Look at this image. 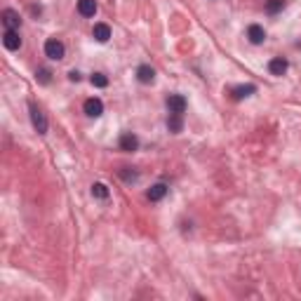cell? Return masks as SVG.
Listing matches in <instances>:
<instances>
[{"label":"cell","instance_id":"1","mask_svg":"<svg viewBox=\"0 0 301 301\" xmlns=\"http://www.w3.org/2000/svg\"><path fill=\"white\" fill-rule=\"evenodd\" d=\"M28 111H31V123H33V127H36V132L45 134L47 132V118H45V113L33 104V101L28 104Z\"/></svg>","mask_w":301,"mask_h":301},{"label":"cell","instance_id":"2","mask_svg":"<svg viewBox=\"0 0 301 301\" xmlns=\"http://www.w3.org/2000/svg\"><path fill=\"white\" fill-rule=\"evenodd\" d=\"M64 43L62 40H57V38H50L47 43H45V54L50 57V59H54V62H59V59H64Z\"/></svg>","mask_w":301,"mask_h":301},{"label":"cell","instance_id":"3","mask_svg":"<svg viewBox=\"0 0 301 301\" xmlns=\"http://www.w3.org/2000/svg\"><path fill=\"white\" fill-rule=\"evenodd\" d=\"M2 45H5V47H7V50H12V52H14V50H19V47H21V38H19V33L17 31H5V33H2Z\"/></svg>","mask_w":301,"mask_h":301},{"label":"cell","instance_id":"4","mask_svg":"<svg viewBox=\"0 0 301 301\" xmlns=\"http://www.w3.org/2000/svg\"><path fill=\"white\" fill-rule=\"evenodd\" d=\"M2 24H5V28H9V31H17V28L21 26V19H19V14L14 9H5V12H2Z\"/></svg>","mask_w":301,"mask_h":301},{"label":"cell","instance_id":"5","mask_svg":"<svg viewBox=\"0 0 301 301\" xmlns=\"http://www.w3.org/2000/svg\"><path fill=\"white\" fill-rule=\"evenodd\" d=\"M167 108L169 113H184L186 111V99L181 94H172V97H167Z\"/></svg>","mask_w":301,"mask_h":301},{"label":"cell","instance_id":"6","mask_svg":"<svg viewBox=\"0 0 301 301\" xmlns=\"http://www.w3.org/2000/svg\"><path fill=\"white\" fill-rule=\"evenodd\" d=\"M139 149V139L134 137L132 132H125L120 137V150H127V153H132V150Z\"/></svg>","mask_w":301,"mask_h":301},{"label":"cell","instance_id":"7","mask_svg":"<svg viewBox=\"0 0 301 301\" xmlns=\"http://www.w3.org/2000/svg\"><path fill=\"white\" fill-rule=\"evenodd\" d=\"M85 113L89 115V118H99V115L104 113V104H101V101H99V99H87V101H85Z\"/></svg>","mask_w":301,"mask_h":301},{"label":"cell","instance_id":"8","mask_svg":"<svg viewBox=\"0 0 301 301\" xmlns=\"http://www.w3.org/2000/svg\"><path fill=\"white\" fill-rule=\"evenodd\" d=\"M247 38H249V40H252L254 45H261V43L266 40V31L259 26V24H252V26L247 28Z\"/></svg>","mask_w":301,"mask_h":301},{"label":"cell","instance_id":"9","mask_svg":"<svg viewBox=\"0 0 301 301\" xmlns=\"http://www.w3.org/2000/svg\"><path fill=\"white\" fill-rule=\"evenodd\" d=\"M137 78H139V82L149 85V82H153V78H155V71H153L150 66H146V64H142V66L137 69Z\"/></svg>","mask_w":301,"mask_h":301},{"label":"cell","instance_id":"10","mask_svg":"<svg viewBox=\"0 0 301 301\" xmlns=\"http://www.w3.org/2000/svg\"><path fill=\"white\" fill-rule=\"evenodd\" d=\"M78 12L82 17H94L97 2H94V0H78Z\"/></svg>","mask_w":301,"mask_h":301},{"label":"cell","instance_id":"11","mask_svg":"<svg viewBox=\"0 0 301 301\" xmlns=\"http://www.w3.org/2000/svg\"><path fill=\"white\" fill-rule=\"evenodd\" d=\"M149 200H153V203H158V200H162L165 195H167V186L165 184H155V186H150L149 188Z\"/></svg>","mask_w":301,"mask_h":301},{"label":"cell","instance_id":"12","mask_svg":"<svg viewBox=\"0 0 301 301\" xmlns=\"http://www.w3.org/2000/svg\"><path fill=\"white\" fill-rule=\"evenodd\" d=\"M92 36H94V40H99V43H106L108 38H111V28H108L106 24H94Z\"/></svg>","mask_w":301,"mask_h":301},{"label":"cell","instance_id":"13","mask_svg":"<svg viewBox=\"0 0 301 301\" xmlns=\"http://www.w3.org/2000/svg\"><path fill=\"white\" fill-rule=\"evenodd\" d=\"M268 71L273 73V75H283V73L287 71V62H285L283 57H278V59H271V64H268Z\"/></svg>","mask_w":301,"mask_h":301},{"label":"cell","instance_id":"14","mask_svg":"<svg viewBox=\"0 0 301 301\" xmlns=\"http://www.w3.org/2000/svg\"><path fill=\"white\" fill-rule=\"evenodd\" d=\"M167 127H169V132H181V127H184V123H181V113H169L167 118Z\"/></svg>","mask_w":301,"mask_h":301},{"label":"cell","instance_id":"15","mask_svg":"<svg viewBox=\"0 0 301 301\" xmlns=\"http://www.w3.org/2000/svg\"><path fill=\"white\" fill-rule=\"evenodd\" d=\"M254 92H257L254 85H240V87L233 89V97H235V99H245V97H249V94H254Z\"/></svg>","mask_w":301,"mask_h":301},{"label":"cell","instance_id":"16","mask_svg":"<svg viewBox=\"0 0 301 301\" xmlns=\"http://www.w3.org/2000/svg\"><path fill=\"white\" fill-rule=\"evenodd\" d=\"M283 7H285V0H268L266 2V12L268 14H278Z\"/></svg>","mask_w":301,"mask_h":301},{"label":"cell","instance_id":"17","mask_svg":"<svg viewBox=\"0 0 301 301\" xmlns=\"http://www.w3.org/2000/svg\"><path fill=\"white\" fill-rule=\"evenodd\" d=\"M92 195L99 198V200H106V198H108V188L104 186V184H94V186H92Z\"/></svg>","mask_w":301,"mask_h":301},{"label":"cell","instance_id":"18","mask_svg":"<svg viewBox=\"0 0 301 301\" xmlns=\"http://www.w3.org/2000/svg\"><path fill=\"white\" fill-rule=\"evenodd\" d=\"M89 82H92L94 87H106V85H108V78L104 75V73H94V75L89 78Z\"/></svg>","mask_w":301,"mask_h":301},{"label":"cell","instance_id":"19","mask_svg":"<svg viewBox=\"0 0 301 301\" xmlns=\"http://www.w3.org/2000/svg\"><path fill=\"white\" fill-rule=\"evenodd\" d=\"M120 177H123L125 181H137V172H130V167H123L120 169Z\"/></svg>","mask_w":301,"mask_h":301},{"label":"cell","instance_id":"20","mask_svg":"<svg viewBox=\"0 0 301 301\" xmlns=\"http://www.w3.org/2000/svg\"><path fill=\"white\" fill-rule=\"evenodd\" d=\"M36 78L40 80L43 85H47V82H50V71H47V69H40V71L36 73Z\"/></svg>","mask_w":301,"mask_h":301},{"label":"cell","instance_id":"21","mask_svg":"<svg viewBox=\"0 0 301 301\" xmlns=\"http://www.w3.org/2000/svg\"><path fill=\"white\" fill-rule=\"evenodd\" d=\"M69 78H71L73 82H78V80H80V73H78V71H71V73H69Z\"/></svg>","mask_w":301,"mask_h":301}]
</instances>
